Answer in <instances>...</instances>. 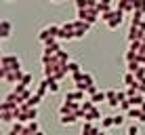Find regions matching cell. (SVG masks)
I'll list each match as a JSON object with an SVG mask.
<instances>
[{
    "label": "cell",
    "instance_id": "6da1fadb",
    "mask_svg": "<svg viewBox=\"0 0 145 135\" xmlns=\"http://www.w3.org/2000/svg\"><path fill=\"white\" fill-rule=\"evenodd\" d=\"M101 21H105L109 30H118L124 21V13L118 11V9H112L107 13H101Z\"/></svg>",
    "mask_w": 145,
    "mask_h": 135
},
{
    "label": "cell",
    "instance_id": "7a4b0ae2",
    "mask_svg": "<svg viewBox=\"0 0 145 135\" xmlns=\"http://www.w3.org/2000/svg\"><path fill=\"white\" fill-rule=\"evenodd\" d=\"M72 80H74V84H76V89H80V91H86L91 84H95L93 74H91V72H84V70L72 74Z\"/></svg>",
    "mask_w": 145,
    "mask_h": 135
},
{
    "label": "cell",
    "instance_id": "3957f363",
    "mask_svg": "<svg viewBox=\"0 0 145 135\" xmlns=\"http://www.w3.org/2000/svg\"><path fill=\"white\" fill-rule=\"evenodd\" d=\"M38 118V108H32L27 103H21L17 108V121L19 122H29V121H36Z\"/></svg>",
    "mask_w": 145,
    "mask_h": 135
},
{
    "label": "cell",
    "instance_id": "277c9868",
    "mask_svg": "<svg viewBox=\"0 0 145 135\" xmlns=\"http://www.w3.org/2000/svg\"><path fill=\"white\" fill-rule=\"evenodd\" d=\"M23 74H25V72H23L21 68H17V70H0V78H2V82H7V84L21 82Z\"/></svg>",
    "mask_w": 145,
    "mask_h": 135
},
{
    "label": "cell",
    "instance_id": "5b68a950",
    "mask_svg": "<svg viewBox=\"0 0 145 135\" xmlns=\"http://www.w3.org/2000/svg\"><path fill=\"white\" fill-rule=\"evenodd\" d=\"M59 28H61V26H57V23H48V26H44L38 32V40L46 42V40H51V38H59Z\"/></svg>",
    "mask_w": 145,
    "mask_h": 135
},
{
    "label": "cell",
    "instance_id": "8992f818",
    "mask_svg": "<svg viewBox=\"0 0 145 135\" xmlns=\"http://www.w3.org/2000/svg\"><path fill=\"white\" fill-rule=\"evenodd\" d=\"M78 19H84V21H88L93 26V23H97L99 19H101V11H99L97 7H93V9H78Z\"/></svg>",
    "mask_w": 145,
    "mask_h": 135
},
{
    "label": "cell",
    "instance_id": "52a82bcc",
    "mask_svg": "<svg viewBox=\"0 0 145 135\" xmlns=\"http://www.w3.org/2000/svg\"><path fill=\"white\" fill-rule=\"evenodd\" d=\"M21 68V59L17 55H2L0 57V70H17Z\"/></svg>",
    "mask_w": 145,
    "mask_h": 135
},
{
    "label": "cell",
    "instance_id": "ba28073f",
    "mask_svg": "<svg viewBox=\"0 0 145 135\" xmlns=\"http://www.w3.org/2000/svg\"><path fill=\"white\" fill-rule=\"evenodd\" d=\"M59 40H76V32H74L72 21L61 23V28H59Z\"/></svg>",
    "mask_w": 145,
    "mask_h": 135
},
{
    "label": "cell",
    "instance_id": "9c48e42d",
    "mask_svg": "<svg viewBox=\"0 0 145 135\" xmlns=\"http://www.w3.org/2000/svg\"><path fill=\"white\" fill-rule=\"evenodd\" d=\"M74 32H76V40H80V38H84L88 34V30H91V23L84 21V19H74Z\"/></svg>",
    "mask_w": 145,
    "mask_h": 135
},
{
    "label": "cell",
    "instance_id": "30bf717a",
    "mask_svg": "<svg viewBox=\"0 0 145 135\" xmlns=\"http://www.w3.org/2000/svg\"><path fill=\"white\" fill-rule=\"evenodd\" d=\"M116 9H118V11H122L124 15H133L135 9H137V0H118Z\"/></svg>",
    "mask_w": 145,
    "mask_h": 135
},
{
    "label": "cell",
    "instance_id": "8fae6325",
    "mask_svg": "<svg viewBox=\"0 0 145 135\" xmlns=\"http://www.w3.org/2000/svg\"><path fill=\"white\" fill-rule=\"evenodd\" d=\"M126 118H131V121H137V122L145 124V112H143V108H141V106H133V108L126 112Z\"/></svg>",
    "mask_w": 145,
    "mask_h": 135
},
{
    "label": "cell",
    "instance_id": "7c38bea8",
    "mask_svg": "<svg viewBox=\"0 0 145 135\" xmlns=\"http://www.w3.org/2000/svg\"><path fill=\"white\" fill-rule=\"evenodd\" d=\"M8 135H32V133H29V129H27V122L15 121L13 127H11V131H8Z\"/></svg>",
    "mask_w": 145,
    "mask_h": 135
},
{
    "label": "cell",
    "instance_id": "4fadbf2b",
    "mask_svg": "<svg viewBox=\"0 0 145 135\" xmlns=\"http://www.w3.org/2000/svg\"><path fill=\"white\" fill-rule=\"evenodd\" d=\"M80 121L78 114H59V124L61 127H72V124H76Z\"/></svg>",
    "mask_w": 145,
    "mask_h": 135
},
{
    "label": "cell",
    "instance_id": "5bb4252c",
    "mask_svg": "<svg viewBox=\"0 0 145 135\" xmlns=\"http://www.w3.org/2000/svg\"><path fill=\"white\" fill-rule=\"evenodd\" d=\"M11 34H13V23L8 19H2L0 21V38L7 40V38H11Z\"/></svg>",
    "mask_w": 145,
    "mask_h": 135
},
{
    "label": "cell",
    "instance_id": "9a60e30c",
    "mask_svg": "<svg viewBox=\"0 0 145 135\" xmlns=\"http://www.w3.org/2000/svg\"><path fill=\"white\" fill-rule=\"evenodd\" d=\"M133 40H143V28L141 26H131L128 30V42Z\"/></svg>",
    "mask_w": 145,
    "mask_h": 135
},
{
    "label": "cell",
    "instance_id": "2e32d148",
    "mask_svg": "<svg viewBox=\"0 0 145 135\" xmlns=\"http://www.w3.org/2000/svg\"><path fill=\"white\" fill-rule=\"evenodd\" d=\"M101 129V124H95V122H91V121H84V124H82V135H95Z\"/></svg>",
    "mask_w": 145,
    "mask_h": 135
},
{
    "label": "cell",
    "instance_id": "e0dca14e",
    "mask_svg": "<svg viewBox=\"0 0 145 135\" xmlns=\"http://www.w3.org/2000/svg\"><path fill=\"white\" fill-rule=\"evenodd\" d=\"M103 118V114H101V110H99V106H95L93 110H88L86 114H84V121H91V122H97V121H101Z\"/></svg>",
    "mask_w": 145,
    "mask_h": 135
},
{
    "label": "cell",
    "instance_id": "ac0fdd59",
    "mask_svg": "<svg viewBox=\"0 0 145 135\" xmlns=\"http://www.w3.org/2000/svg\"><path fill=\"white\" fill-rule=\"evenodd\" d=\"M107 106H109V108H120V101H118V91H116V89L107 91Z\"/></svg>",
    "mask_w": 145,
    "mask_h": 135
},
{
    "label": "cell",
    "instance_id": "d6986e66",
    "mask_svg": "<svg viewBox=\"0 0 145 135\" xmlns=\"http://www.w3.org/2000/svg\"><path fill=\"white\" fill-rule=\"evenodd\" d=\"M97 9L101 13H107V11H112V9H116V2H114V0H99Z\"/></svg>",
    "mask_w": 145,
    "mask_h": 135
},
{
    "label": "cell",
    "instance_id": "ffe728a7",
    "mask_svg": "<svg viewBox=\"0 0 145 135\" xmlns=\"http://www.w3.org/2000/svg\"><path fill=\"white\" fill-rule=\"evenodd\" d=\"M84 93H86V91H80V89H76V91L65 93V99H69V101H84Z\"/></svg>",
    "mask_w": 145,
    "mask_h": 135
},
{
    "label": "cell",
    "instance_id": "44dd1931",
    "mask_svg": "<svg viewBox=\"0 0 145 135\" xmlns=\"http://www.w3.org/2000/svg\"><path fill=\"white\" fill-rule=\"evenodd\" d=\"M74 2H76V9H93L97 7L99 0H74Z\"/></svg>",
    "mask_w": 145,
    "mask_h": 135
},
{
    "label": "cell",
    "instance_id": "7402d4cb",
    "mask_svg": "<svg viewBox=\"0 0 145 135\" xmlns=\"http://www.w3.org/2000/svg\"><path fill=\"white\" fill-rule=\"evenodd\" d=\"M91 99H93L95 103H97V106H99V103H103V101L107 103V91H97V93H95Z\"/></svg>",
    "mask_w": 145,
    "mask_h": 135
},
{
    "label": "cell",
    "instance_id": "603a6c76",
    "mask_svg": "<svg viewBox=\"0 0 145 135\" xmlns=\"http://www.w3.org/2000/svg\"><path fill=\"white\" fill-rule=\"evenodd\" d=\"M48 84V93H59V80H55V78H44Z\"/></svg>",
    "mask_w": 145,
    "mask_h": 135
},
{
    "label": "cell",
    "instance_id": "cb8c5ba5",
    "mask_svg": "<svg viewBox=\"0 0 145 135\" xmlns=\"http://www.w3.org/2000/svg\"><path fill=\"white\" fill-rule=\"evenodd\" d=\"M114 127V116H103L101 118V129L103 131H109Z\"/></svg>",
    "mask_w": 145,
    "mask_h": 135
},
{
    "label": "cell",
    "instance_id": "d4e9b609",
    "mask_svg": "<svg viewBox=\"0 0 145 135\" xmlns=\"http://www.w3.org/2000/svg\"><path fill=\"white\" fill-rule=\"evenodd\" d=\"M128 99H131L133 106H143L145 103V95L143 93H137V95H133V97H128Z\"/></svg>",
    "mask_w": 145,
    "mask_h": 135
},
{
    "label": "cell",
    "instance_id": "484cf974",
    "mask_svg": "<svg viewBox=\"0 0 145 135\" xmlns=\"http://www.w3.org/2000/svg\"><path fill=\"white\" fill-rule=\"evenodd\" d=\"M95 106H97V103H95V101H93V99H91V97H88V101H80V110H82V112H84V114H86V112H88V110H93Z\"/></svg>",
    "mask_w": 145,
    "mask_h": 135
},
{
    "label": "cell",
    "instance_id": "4316f807",
    "mask_svg": "<svg viewBox=\"0 0 145 135\" xmlns=\"http://www.w3.org/2000/svg\"><path fill=\"white\" fill-rule=\"evenodd\" d=\"M40 101H42V97H40L38 93H34V95H32V97L27 99L25 103H27V106H32V108H38V103H40Z\"/></svg>",
    "mask_w": 145,
    "mask_h": 135
},
{
    "label": "cell",
    "instance_id": "83f0119b",
    "mask_svg": "<svg viewBox=\"0 0 145 135\" xmlns=\"http://www.w3.org/2000/svg\"><path fill=\"white\" fill-rule=\"evenodd\" d=\"M139 80H137V76H135L133 72H126L124 74V84H128V87H131V84H137Z\"/></svg>",
    "mask_w": 145,
    "mask_h": 135
},
{
    "label": "cell",
    "instance_id": "f1b7e54d",
    "mask_svg": "<svg viewBox=\"0 0 145 135\" xmlns=\"http://www.w3.org/2000/svg\"><path fill=\"white\" fill-rule=\"evenodd\" d=\"M36 93L40 95V97H44V95L48 93V84H46V80H42V82H40L38 87H36Z\"/></svg>",
    "mask_w": 145,
    "mask_h": 135
},
{
    "label": "cell",
    "instance_id": "f546056e",
    "mask_svg": "<svg viewBox=\"0 0 145 135\" xmlns=\"http://www.w3.org/2000/svg\"><path fill=\"white\" fill-rule=\"evenodd\" d=\"M80 70H82V66H80L78 61H69L67 63V72L69 74H76V72H80Z\"/></svg>",
    "mask_w": 145,
    "mask_h": 135
},
{
    "label": "cell",
    "instance_id": "4dcf8cb0",
    "mask_svg": "<svg viewBox=\"0 0 145 135\" xmlns=\"http://www.w3.org/2000/svg\"><path fill=\"white\" fill-rule=\"evenodd\" d=\"M139 124L141 122H137V121H133V124L126 129V135H139Z\"/></svg>",
    "mask_w": 145,
    "mask_h": 135
},
{
    "label": "cell",
    "instance_id": "1f68e13d",
    "mask_svg": "<svg viewBox=\"0 0 145 135\" xmlns=\"http://www.w3.org/2000/svg\"><path fill=\"white\" fill-rule=\"evenodd\" d=\"M124 118H126V114H116V116H114V127H122Z\"/></svg>",
    "mask_w": 145,
    "mask_h": 135
},
{
    "label": "cell",
    "instance_id": "d6a6232c",
    "mask_svg": "<svg viewBox=\"0 0 145 135\" xmlns=\"http://www.w3.org/2000/svg\"><path fill=\"white\" fill-rule=\"evenodd\" d=\"M57 57L61 59L63 63H69V61H72V59H69V53H67V51H63V49H61V51L57 53Z\"/></svg>",
    "mask_w": 145,
    "mask_h": 135
},
{
    "label": "cell",
    "instance_id": "836d02e7",
    "mask_svg": "<svg viewBox=\"0 0 145 135\" xmlns=\"http://www.w3.org/2000/svg\"><path fill=\"white\" fill-rule=\"evenodd\" d=\"M27 129H29V133H38V131H40L38 121H29V122H27Z\"/></svg>",
    "mask_w": 145,
    "mask_h": 135
},
{
    "label": "cell",
    "instance_id": "e575fe53",
    "mask_svg": "<svg viewBox=\"0 0 145 135\" xmlns=\"http://www.w3.org/2000/svg\"><path fill=\"white\" fill-rule=\"evenodd\" d=\"M32 82H34V76H32V74H23L21 84H25V87H32Z\"/></svg>",
    "mask_w": 145,
    "mask_h": 135
},
{
    "label": "cell",
    "instance_id": "d590c367",
    "mask_svg": "<svg viewBox=\"0 0 145 135\" xmlns=\"http://www.w3.org/2000/svg\"><path fill=\"white\" fill-rule=\"evenodd\" d=\"M131 108H133V103H131V99H124V101H122V103H120V110H122V112H124V114H126V112H128V110H131Z\"/></svg>",
    "mask_w": 145,
    "mask_h": 135
},
{
    "label": "cell",
    "instance_id": "8d00e7d4",
    "mask_svg": "<svg viewBox=\"0 0 145 135\" xmlns=\"http://www.w3.org/2000/svg\"><path fill=\"white\" fill-rule=\"evenodd\" d=\"M97 91H99V87H97V84H91V87H88V89H86V93H88V97H93V95H95V93H97Z\"/></svg>",
    "mask_w": 145,
    "mask_h": 135
},
{
    "label": "cell",
    "instance_id": "74e56055",
    "mask_svg": "<svg viewBox=\"0 0 145 135\" xmlns=\"http://www.w3.org/2000/svg\"><path fill=\"white\" fill-rule=\"evenodd\" d=\"M135 11H141L145 15V0H137V9H135Z\"/></svg>",
    "mask_w": 145,
    "mask_h": 135
},
{
    "label": "cell",
    "instance_id": "f35d334b",
    "mask_svg": "<svg viewBox=\"0 0 145 135\" xmlns=\"http://www.w3.org/2000/svg\"><path fill=\"white\" fill-rule=\"evenodd\" d=\"M139 93L145 95V80H139Z\"/></svg>",
    "mask_w": 145,
    "mask_h": 135
},
{
    "label": "cell",
    "instance_id": "ab89813d",
    "mask_svg": "<svg viewBox=\"0 0 145 135\" xmlns=\"http://www.w3.org/2000/svg\"><path fill=\"white\" fill-rule=\"evenodd\" d=\"M95 135H107V131H103V129H99V131L95 133Z\"/></svg>",
    "mask_w": 145,
    "mask_h": 135
},
{
    "label": "cell",
    "instance_id": "60d3db41",
    "mask_svg": "<svg viewBox=\"0 0 145 135\" xmlns=\"http://www.w3.org/2000/svg\"><path fill=\"white\" fill-rule=\"evenodd\" d=\"M141 28H143V42H145V21L141 23Z\"/></svg>",
    "mask_w": 145,
    "mask_h": 135
},
{
    "label": "cell",
    "instance_id": "b9f144b4",
    "mask_svg": "<svg viewBox=\"0 0 145 135\" xmlns=\"http://www.w3.org/2000/svg\"><path fill=\"white\" fill-rule=\"evenodd\" d=\"M51 2H55V4H59V2H63V0H51Z\"/></svg>",
    "mask_w": 145,
    "mask_h": 135
},
{
    "label": "cell",
    "instance_id": "7bdbcfd3",
    "mask_svg": "<svg viewBox=\"0 0 145 135\" xmlns=\"http://www.w3.org/2000/svg\"><path fill=\"white\" fill-rule=\"evenodd\" d=\"M141 108H143V112H145V103H143V106H141Z\"/></svg>",
    "mask_w": 145,
    "mask_h": 135
},
{
    "label": "cell",
    "instance_id": "ee69618b",
    "mask_svg": "<svg viewBox=\"0 0 145 135\" xmlns=\"http://www.w3.org/2000/svg\"><path fill=\"white\" fill-rule=\"evenodd\" d=\"M80 135H82V133H80Z\"/></svg>",
    "mask_w": 145,
    "mask_h": 135
}]
</instances>
